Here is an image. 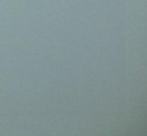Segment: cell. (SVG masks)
I'll list each match as a JSON object with an SVG mask.
<instances>
[]
</instances>
